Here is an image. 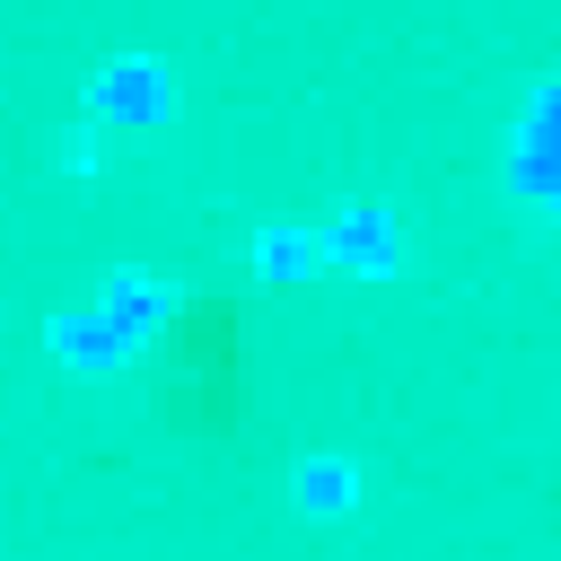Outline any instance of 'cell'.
I'll return each instance as SVG.
<instances>
[{
  "label": "cell",
  "instance_id": "1",
  "mask_svg": "<svg viewBox=\"0 0 561 561\" xmlns=\"http://www.w3.org/2000/svg\"><path fill=\"white\" fill-rule=\"evenodd\" d=\"M342 482H351L342 465H307V500H316V508H342V500H351Z\"/></svg>",
  "mask_w": 561,
  "mask_h": 561
}]
</instances>
